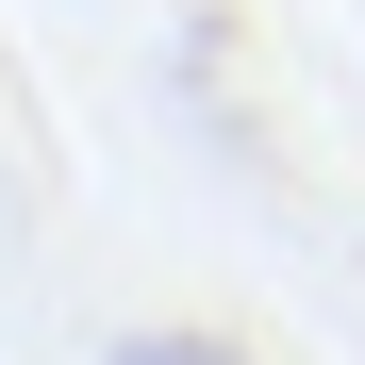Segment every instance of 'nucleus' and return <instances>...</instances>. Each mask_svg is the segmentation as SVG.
I'll return each instance as SVG.
<instances>
[{
    "label": "nucleus",
    "instance_id": "1",
    "mask_svg": "<svg viewBox=\"0 0 365 365\" xmlns=\"http://www.w3.org/2000/svg\"><path fill=\"white\" fill-rule=\"evenodd\" d=\"M116 365H232V349H216V332H133Z\"/></svg>",
    "mask_w": 365,
    "mask_h": 365
}]
</instances>
